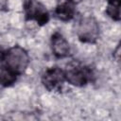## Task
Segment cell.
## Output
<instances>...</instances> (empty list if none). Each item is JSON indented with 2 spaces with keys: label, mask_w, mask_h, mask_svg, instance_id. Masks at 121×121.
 <instances>
[{
  "label": "cell",
  "mask_w": 121,
  "mask_h": 121,
  "mask_svg": "<svg viewBox=\"0 0 121 121\" xmlns=\"http://www.w3.org/2000/svg\"><path fill=\"white\" fill-rule=\"evenodd\" d=\"M0 60L15 75L22 74L28 64V55L20 46H14L0 56Z\"/></svg>",
  "instance_id": "1"
},
{
  "label": "cell",
  "mask_w": 121,
  "mask_h": 121,
  "mask_svg": "<svg viewBox=\"0 0 121 121\" xmlns=\"http://www.w3.org/2000/svg\"><path fill=\"white\" fill-rule=\"evenodd\" d=\"M65 78L64 73L59 67H52L47 69L43 76V83L49 91L59 90Z\"/></svg>",
  "instance_id": "5"
},
{
  "label": "cell",
  "mask_w": 121,
  "mask_h": 121,
  "mask_svg": "<svg viewBox=\"0 0 121 121\" xmlns=\"http://www.w3.org/2000/svg\"><path fill=\"white\" fill-rule=\"evenodd\" d=\"M56 15L60 20H63V21L70 20L73 17V15H74V9L68 3L62 4V5H60V6H59L57 8Z\"/></svg>",
  "instance_id": "8"
},
{
  "label": "cell",
  "mask_w": 121,
  "mask_h": 121,
  "mask_svg": "<svg viewBox=\"0 0 121 121\" xmlns=\"http://www.w3.org/2000/svg\"><path fill=\"white\" fill-rule=\"evenodd\" d=\"M71 2H73V3H78L80 0H70Z\"/></svg>",
  "instance_id": "10"
},
{
  "label": "cell",
  "mask_w": 121,
  "mask_h": 121,
  "mask_svg": "<svg viewBox=\"0 0 121 121\" xmlns=\"http://www.w3.org/2000/svg\"><path fill=\"white\" fill-rule=\"evenodd\" d=\"M107 13L114 20L120 19V0H109Z\"/></svg>",
  "instance_id": "9"
},
{
  "label": "cell",
  "mask_w": 121,
  "mask_h": 121,
  "mask_svg": "<svg viewBox=\"0 0 121 121\" xmlns=\"http://www.w3.org/2000/svg\"><path fill=\"white\" fill-rule=\"evenodd\" d=\"M67 81L76 86H82L88 82L91 78V71L89 68L77 64L71 66L64 73Z\"/></svg>",
  "instance_id": "4"
},
{
  "label": "cell",
  "mask_w": 121,
  "mask_h": 121,
  "mask_svg": "<svg viewBox=\"0 0 121 121\" xmlns=\"http://www.w3.org/2000/svg\"><path fill=\"white\" fill-rule=\"evenodd\" d=\"M52 50L54 52V55L58 58L66 57L70 51L68 42L61 34L58 32L54 33L52 36Z\"/></svg>",
  "instance_id": "6"
},
{
  "label": "cell",
  "mask_w": 121,
  "mask_h": 121,
  "mask_svg": "<svg viewBox=\"0 0 121 121\" xmlns=\"http://www.w3.org/2000/svg\"><path fill=\"white\" fill-rule=\"evenodd\" d=\"M99 27L96 21L92 17L83 18L78 26V36L81 42L95 43L98 38Z\"/></svg>",
  "instance_id": "2"
},
{
  "label": "cell",
  "mask_w": 121,
  "mask_h": 121,
  "mask_svg": "<svg viewBox=\"0 0 121 121\" xmlns=\"http://www.w3.org/2000/svg\"><path fill=\"white\" fill-rule=\"evenodd\" d=\"M25 11L27 20H35L40 25H44L48 21V12L45 7L37 0H26Z\"/></svg>",
  "instance_id": "3"
},
{
  "label": "cell",
  "mask_w": 121,
  "mask_h": 121,
  "mask_svg": "<svg viewBox=\"0 0 121 121\" xmlns=\"http://www.w3.org/2000/svg\"><path fill=\"white\" fill-rule=\"evenodd\" d=\"M16 76L0 60V84L9 86L16 80Z\"/></svg>",
  "instance_id": "7"
}]
</instances>
